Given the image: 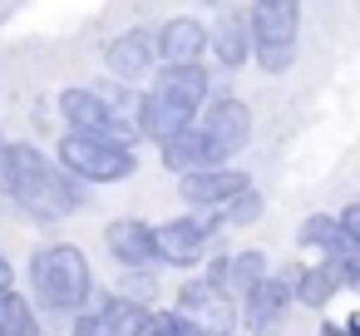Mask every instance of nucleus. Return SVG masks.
<instances>
[{
    "label": "nucleus",
    "instance_id": "nucleus-2",
    "mask_svg": "<svg viewBox=\"0 0 360 336\" xmlns=\"http://www.w3.org/2000/svg\"><path fill=\"white\" fill-rule=\"evenodd\" d=\"M30 282H35V301L45 311H60V316H79L84 301L94 297V267H89L84 247H75V242L35 247Z\"/></svg>",
    "mask_w": 360,
    "mask_h": 336
},
{
    "label": "nucleus",
    "instance_id": "nucleus-16",
    "mask_svg": "<svg viewBox=\"0 0 360 336\" xmlns=\"http://www.w3.org/2000/svg\"><path fill=\"white\" fill-rule=\"evenodd\" d=\"M207 55L222 65V70H242L252 60V40H247V20L237 6H222L217 20L207 25Z\"/></svg>",
    "mask_w": 360,
    "mask_h": 336
},
{
    "label": "nucleus",
    "instance_id": "nucleus-13",
    "mask_svg": "<svg viewBox=\"0 0 360 336\" xmlns=\"http://www.w3.org/2000/svg\"><path fill=\"white\" fill-rule=\"evenodd\" d=\"M104 247H109V257H114L124 272H153V267H158L153 223H143V218H114V223L104 228Z\"/></svg>",
    "mask_w": 360,
    "mask_h": 336
},
{
    "label": "nucleus",
    "instance_id": "nucleus-22",
    "mask_svg": "<svg viewBox=\"0 0 360 336\" xmlns=\"http://www.w3.org/2000/svg\"><path fill=\"white\" fill-rule=\"evenodd\" d=\"M262 213H266V198H262L257 188H247V193H237V198H232L212 223H217V228H252Z\"/></svg>",
    "mask_w": 360,
    "mask_h": 336
},
{
    "label": "nucleus",
    "instance_id": "nucleus-1",
    "mask_svg": "<svg viewBox=\"0 0 360 336\" xmlns=\"http://www.w3.org/2000/svg\"><path fill=\"white\" fill-rule=\"evenodd\" d=\"M0 188H6V198L40 218V223H60L70 213L84 208V188H75L55 158H45L35 144H6V154H0Z\"/></svg>",
    "mask_w": 360,
    "mask_h": 336
},
{
    "label": "nucleus",
    "instance_id": "nucleus-11",
    "mask_svg": "<svg viewBox=\"0 0 360 336\" xmlns=\"http://www.w3.org/2000/svg\"><path fill=\"white\" fill-rule=\"evenodd\" d=\"M286 311H291V267L266 272L252 292L237 297V326H247V331H257V336L276 331Z\"/></svg>",
    "mask_w": 360,
    "mask_h": 336
},
{
    "label": "nucleus",
    "instance_id": "nucleus-9",
    "mask_svg": "<svg viewBox=\"0 0 360 336\" xmlns=\"http://www.w3.org/2000/svg\"><path fill=\"white\" fill-rule=\"evenodd\" d=\"M148 326V306L134 301V297H114V292H99L84 301L79 316H70V336H143Z\"/></svg>",
    "mask_w": 360,
    "mask_h": 336
},
{
    "label": "nucleus",
    "instance_id": "nucleus-17",
    "mask_svg": "<svg viewBox=\"0 0 360 336\" xmlns=\"http://www.w3.org/2000/svg\"><path fill=\"white\" fill-rule=\"evenodd\" d=\"M158 163L168 168V173H178V178H188V173H202V168H217V158H212V149L202 144V134L188 124L178 139H168L163 149H158Z\"/></svg>",
    "mask_w": 360,
    "mask_h": 336
},
{
    "label": "nucleus",
    "instance_id": "nucleus-8",
    "mask_svg": "<svg viewBox=\"0 0 360 336\" xmlns=\"http://www.w3.org/2000/svg\"><path fill=\"white\" fill-rule=\"evenodd\" d=\"M173 316L183 326H193L198 336H232L237 331V301L217 287H207L202 277H188L178 287V301H173Z\"/></svg>",
    "mask_w": 360,
    "mask_h": 336
},
{
    "label": "nucleus",
    "instance_id": "nucleus-3",
    "mask_svg": "<svg viewBox=\"0 0 360 336\" xmlns=\"http://www.w3.org/2000/svg\"><path fill=\"white\" fill-rule=\"evenodd\" d=\"M242 20H247L252 60L262 65V75H286L296 65L301 6H296V0H257V6L242 11Z\"/></svg>",
    "mask_w": 360,
    "mask_h": 336
},
{
    "label": "nucleus",
    "instance_id": "nucleus-5",
    "mask_svg": "<svg viewBox=\"0 0 360 336\" xmlns=\"http://www.w3.org/2000/svg\"><path fill=\"white\" fill-rule=\"evenodd\" d=\"M193 129H198L202 144L212 149L217 168H227V163H232L237 154H247V144H252V109H247L237 94H217V99H207V104L198 109Z\"/></svg>",
    "mask_w": 360,
    "mask_h": 336
},
{
    "label": "nucleus",
    "instance_id": "nucleus-19",
    "mask_svg": "<svg viewBox=\"0 0 360 336\" xmlns=\"http://www.w3.org/2000/svg\"><path fill=\"white\" fill-rule=\"evenodd\" d=\"M296 247H306V252H321V262L355 257V247H345V242H340V232H335V218H330V213H311V218L296 228Z\"/></svg>",
    "mask_w": 360,
    "mask_h": 336
},
{
    "label": "nucleus",
    "instance_id": "nucleus-12",
    "mask_svg": "<svg viewBox=\"0 0 360 336\" xmlns=\"http://www.w3.org/2000/svg\"><path fill=\"white\" fill-rule=\"evenodd\" d=\"M104 65H109V80L114 85H139L158 70V50H153V25H134L124 35H114L104 45Z\"/></svg>",
    "mask_w": 360,
    "mask_h": 336
},
{
    "label": "nucleus",
    "instance_id": "nucleus-7",
    "mask_svg": "<svg viewBox=\"0 0 360 336\" xmlns=\"http://www.w3.org/2000/svg\"><path fill=\"white\" fill-rule=\"evenodd\" d=\"M212 242H217V223L198 218V213H183V218H168L153 228L158 267H198V262H207Z\"/></svg>",
    "mask_w": 360,
    "mask_h": 336
},
{
    "label": "nucleus",
    "instance_id": "nucleus-10",
    "mask_svg": "<svg viewBox=\"0 0 360 336\" xmlns=\"http://www.w3.org/2000/svg\"><path fill=\"white\" fill-rule=\"evenodd\" d=\"M252 188V178H247V168H237V163H227V168H202V173H188V178H178V198H183V208L188 213H198V218H217L237 193H247Z\"/></svg>",
    "mask_w": 360,
    "mask_h": 336
},
{
    "label": "nucleus",
    "instance_id": "nucleus-23",
    "mask_svg": "<svg viewBox=\"0 0 360 336\" xmlns=\"http://www.w3.org/2000/svg\"><path fill=\"white\" fill-rule=\"evenodd\" d=\"M335 232H340V242H345V247H360V203H345V208H340Z\"/></svg>",
    "mask_w": 360,
    "mask_h": 336
},
{
    "label": "nucleus",
    "instance_id": "nucleus-6",
    "mask_svg": "<svg viewBox=\"0 0 360 336\" xmlns=\"http://www.w3.org/2000/svg\"><path fill=\"white\" fill-rule=\"evenodd\" d=\"M55 109H60V119L70 124L65 134H89V139H104V144H119V149H134V144H139L134 124L114 119V114L94 99L89 85H70V89H60Z\"/></svg>",
    "mask_w": 360,
    "mask_h": 336
},
{
    "label": "nucleus",
    "instance_id": "nucleus-15",
    "mask_svg": "<svg viewBox=\"0 0 360 336\" xmlns=\"http://www.w3.org/2000/svg\"><path fill=\"white\" fill-rule=\"evenodd\" d=\"M148 89L163 94V99H173V104H183L188 114H198V109L212 99V75H207L202 65H163V70L148 80Z\"/></svg>",
    "mask_w": 360,
    "mask_h": 336
},
{
    "label": "nucleus",
    "instance_id": "nucleus-21",
    "mask_svg": "<svg viewBox=\"0 0 360 336\" xmlns=\"http://www.w3.org/2000/svg\"><path fill=\"white\" fill-rule=\"evenodd\" d=\"M271 272V262H266V252H257V247H247V252H232L227 257V297L237 301L242 292H252L262 277Z\"/></svg>",
    "mask_w": 360,
    "mask_h": 336
},
{
    "label": "nucleus",
    "instance_id": "nucleus-24",
    "mask_svg": "<svg viewBox=\"0 0 360 336\" xmlns=\"http://www.w3.org/2000/svg\"><path fill=\"white\" fill-rule=\"evenodd\" d=\"M0 154H6V134H0Z\"/></svg>",
    "mask_w": 360,
    "mask_h": 336
},
{
    "label": "nucleus",
    "instance_id": "nucleus-4",
    "mask_svg": "<svg viewBox=\"0 0 360 336\" xmlns=\"http://www.w3.org/2000/svg\"><path fill=\"white\" fill-rule=\"evenodd\" d=\"M55 168L84 188V183H124L139 173V154L134 149H119V144H104V139H89V134H65L60 149H55Z\"/></svg>",
    "mask_w": 360,
    "mask_h": 336
},
{
    "label": "nucleus",
    "instance_id": "nucleus-20",
    "mask_svg": "<svg viewBox=\"0 0 360 336\" xmlns=\"http://www.w3.org/2000/svg\"><path fill=\"white\" fill-rule=\"evenodd\" d=\"M0 336H40V311L15 287L0 292Z\"/></svg>",
    "mask_w": 360,
    "mask_h": 336
},
{
    "label": "nucleus",
    "instance_id": "nucleus-14",
    "mask_svg": "<svg viewBox=\"0 0 360 336\" xmlns=\"http://www.w3.org/2000/svg\"><path fill=\"white\" fill-rule=\"evenodd\" d=\"M153 50H158V65H202L207 55V25L193 20V15H178L168 25L153 30Z\"/></svg>",
    "mask_w": 360,
    "mask_h": 336
},
{
    "label": "nucleus",
    "instance_id": "nucleus-18",
    "mask_svg": "<svg viewBox=\"0 0 360 336\" xmlns=\"http://www.w3.org/2000/svg\"><path fill=\"white\" fill-rule=\"evenodd\" d=\"M335 292H340V277H335V267H330V262L291 267V301H301L306 311H326Z\"/></svg>",
    "mask_w": 360,
    "mask_h": 336
}]
</instances>
